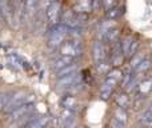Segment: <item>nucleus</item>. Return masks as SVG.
<instances>
[{
	"mask_svg": "<svg viewBox=\"0 0 152 128\" xmlns=\"http://www.w3.org/2000/svg\"><path fill=\"white\" fill-rule=\"evenodd\" d=\"M69 28L67 26L61 24H56L52 26L48 32V47L50 48H58L59 45H61L66 40V37L68 36Z\"/></svg>",
	"mask_w": 152,
	"mask_h": 128,
	"instance_id": "nucleus-1",
	"label": "nucleus"
},
{
	"mask_svg": "<svg viewBox=\"0 0 152 128\" xmlns=\"http://www.w3.org/2000/svg\"><path fill=\"white\" fill-rule=\"evenodd\" d=\"M29 102H34V95H27L26 92H16L13 94L12 96H10L7 102V105L4 107V112L7 115H10L13 110L19 108L20 105L26 104V103H29Z\"/></svg>",
	"mask_w": 152,
	"mask_h": 128,
	"instance_id": "nucleus-2",
	"label": "nucleus"
},
{
	"mask_svg": "<svg viewBox=\"0 0 152 128\" xmlns=\"http://www.w3.org/2000/svg\"><path fill=\"white\" fill-rule=\"evenodd\" d=\"M60 15H61V4H60V1H52L47 7V11H45V18H47V21L50 23L51 27L59 24Z\"/></svg>",
	"mask_w": 152,
	"mask_h": 128,
	"instance_id": "nucleus-3",
	"label": "nucleus"
},
{
	"mask_svg": "<svg viewBox=\"0 0 152 128\" xmlns=\"http://www.w3.org/2000/svg\"><path fill=\"white\" fill-rule=\"evenodd\" d=\"M77 127V118L75 111L63 108L60 112V128H76Z\"/></svg>",
	"mask_w": 152,
	"mask_h": 128,
	"instance_id": "nucleus-4",
	"label": "nucleus"
},
{
	"mask_svg": "<svg viewBox=\"0 0 152 128\" xmlns=\"http://www.w3.org/2000/svg\"><path fill=\"white\" fill-rule=\"evenodd\" d=\"M60 52H61V55L72 56V58L79 56L80 55V52H81V47H80V43H79V39L63 43L61 47H60Z\"/></svg>",
	"mask_w": 152,
	"mask_h": 128,
	"instance_id": "nucleus-5",
	"label": "nucleus"
},
{
	"mask_svg": "<svg viewBox=\"0 0 152 128\" xmlns=\"http://www.w3.org/2000/svg\"><path fill=\"white\" fill-rule=\"evenodd\" d=\"M34 110H35L34 102L26 103V104L20 105L19 108L13 110L12 112L10 113V121H18V120H20V119H21V118H24L26 115H28V113L34 112Z\"/></svg>",
	"mask_w": 152,
	"mask_h": 128,
	"instance_id": "nucleus-6",
	"label": "nucleus"
},
{
	"mask_svg": "<svg viewBox=\"0 0 152 128\" xmlns=\"http://www.w3.org/2000/svg\"><path fill=\"white\" fill-rule=\"evenodd\" d=\"M39 8H40V0H26L23 18L32 21L34 18L36 16V13L39 12Z\"/></svg>",
	"mask_w": 152,
	"mask_h": 128,
	"instance_id": "nucleus-7",
	"label": "nucleus"
},
{
	"mask_svg": "<svg viewBox=\"0 0 152 128\" xmlns=\"http://www.w3.org/2000/svg\"><path fill=\"white\" fill-rule=\"evenodd\" d=\"M0 16L4 21H7L12 27L13 21V8L11 0H0Z\"/></svg>",
	"mask_w": 152,
	"mask_h": 128,
	"instance_id": "nucleus-8",
	"label": "nucleus"
},
{
	"mask_svg": "<svg viewBox=\"0 0 152 128\" xmlns=\"http://www.w3.org/2000/svg\"><path fill=\"white\" fill-rule=\"evenodd\" d=\"M80 73L77 72H74L71 75H67V76H63V78H59L58 81H56V87L58 88H69V87L75 86V84L80 83Z\"/></svg>",
	"mask_w": 152,
	"mask_h": 128,
	"instance_id": "nucleus-9",
	"label": "nucleus"
},
{
	"mask_svg": "<svg viewBox=\"0 0 152 128\" xmlns=\"http://www.w3.org/2000/svg\"><path fill=\"white\" fill-rule=\"evenodd\" d=\"M135 91H136V96L139 97V99L145 97L148 94H151L152 92V76L145 78V79H142L140 83L137 84V87H136Z\"/></svg>",
	"mask_w": 152,
	"mask_h": 128,
	"instance_id": "nucleus-10",
	"label": "nucleus"
},
{
	"mask_svg": "<svg viewBox=\"0 0 152 128\" xmlns=\"http://www.w3.org/2000/svg\"><path fill=\"white\" fill-rule=\"evenodd\" d=\"M123 76H124L123 72H121L119 68H113L112 71H110V72L107 73V78H105L104 83L108 84V86H111V87H113V88H116L118 84L123 80Z\"/></svg>",
	"mask_w": 152,
	"mask_h": 128,
	"instance_id": "nucleus-11",
	"label": "nucleus"
},
{
	"mask_svg": "<svg viewBox=\"0 0 152 128\" xmlns=\"http://www.w3.org/2000/svg\"><path fill=\"white\" fill-rule=\"evenodd\" d=\"M92 52H94V60L96 64H99L100 61H104L105 59V48L104 44L102 43V40H96L94 43V48H92Z\"/></svg>",
	"mask_w": 152,
	"mask_h": 128,
	"instance_id": "nucleus-12",
	"label": "nucleus"
},
{
	"mask_svg": "<svg viewBox=\"0 0 152 128\" xmlns=\"http://www.w3.org/2000/svg\"><path fill=\"white\" fill-rule=\"evenodd\" d=\"M94 10V0H77L74 5L76 13H89Z\"/></svg>",
	"mask_w": 152,
	"mask_h": 128,
	"instance_id": "nucleus-13",
	"label": "nucleus"
},
{
	"mask_svg": "<svg viewBox=\"0 0 152 128\" xmlns=\"http://www.w3.org/2000/svg\"><path fill=\"white\" fill-rule=\"evenodd\" d=\"M50 116L48 115H39L35 116L28 124H27V128H45L50 123Z\"/></svg>",
	"mask_w": 152,
	"mask_h": 128,
	"instance_id": "nucleus-14",
	"label": "nucleus"
},
{
	"mask_svg": "<svg viewBox=\"0 0 152 128\" xmlns=\"http://www.w3.org/2000/svg\"><path fill=\"white\" fill-rule=\"evenodd\" d=\"M71 63H74V58L72 56H67V55H61L60 58H58L56 60H53V63H52V69L55 71V72H58V71H60L61 68H64V67H67L68 64H71Z\"/></svg>",
	"mask_w": 152,
	"mask_h": 128,
	"instance_id": "nucleus-15",
	"label": "nucleus"
},
{
	"mask_svg": "<svg viewBox=\"0 0 152 128\" xmlns=\"http://www.w3.org/2000/svg\"><path fill=\"white\" fill-rule=\"evenodd\" d=\"M119 37H120V29H119L118 27H112L111 29H108V31L105 32V35H104L103 39L112 45L113 43L119 42Z\"/></svg>",
	"mask_w": 152,
	"mask_h": 128,
	"instance_id": "nucleus-16",
	"label": "nucleus"
},
{
	"mask_svg": "<svg viewBox=\"0 0 152 128\" xmlns=\"http://www.w3.org/2000/svg\"><path fill=\"white\" fill-rule=\"evenodd\" d=\"M61 105H63V108H68V110L75 111L76 105H77V100L72 95H67V96H64L61 99Z\"/></svg>",
	"mask_w": 152,
	"mask_h": 128,
	"instance_id": "nucleus-17",
	"label": "nucleus"
},
{
	"mask_svg": "<svg viewBox=\"0 0 152 128\" xmlns=\"http://www.w3.org/2000/svg\"><path fill=\"white\" fill-rule=\"evenodd\" d=\"M139 121L144 127H152V108H148L139 116Z\"/></svg>",
	"mask_w": 152,
	"mask_h": 128,
	"instance_id": "nucleus-18",
	"label": "nucleus"
},
{
	"mask_svg": "<svg viewBox=\"0 0 152 128\" xmlns=\"http://www.w3.org/2000/svg\"><path fill=\"white\" fill-rule=\"evenodd\" d=\"M74 72H77V65L75 63H71V64L67 65V67L61 68L60 71H58V72H56V76H58V79H59V78H63V76L71 75V73H74Z\"/></svg>",
	"mask_w": 152,
	"mask_h": 128,
	"instance_id": "nucleus-19",
	"label": "nucleus"
},
{
	"mask_svg": "<svg viewBox=\"0 0 152 128\" xmlns=\"http://www.w3.org/2000/svg\"><path fill=\"white\" fill-rule=\"evenodd\" d=\"M151 67H152V60H151V59H143L142 63H140V64L134 69V72H136V73H143V75H144V73L147 72L148 69H151Z\"/></svg>",
	"mask_w": 152,
	"mask_h": 128,
	"instance_id": "nucleus-20",
	"label": "nucleus"
},
{
	"mask_svg": "<svg viewBox=\"0 0 152 128\" xmlns=\"http://www.w3.org/2000/svg\"><path fill=\"white\" fill-rule=\"evenodd\" d=\"M123 12H124V8L113 7V8H111V10L107 11V19L108 20H116V19H119L121 15H123Z\"/></svg>",
	"mask_w": 152,
	"mask_h": 128,
	"instance_id": "nucleus-21",
	"label": "nucleus"
},
{
	"mask_svg": "<svg viewBox=\"0 0 152 128\" xmlns=\"http://www.w3.org/2000/svg\"><path fill=\"white\" fill-rule=\"evenodd\" d=\"M115 103L118 104V107H121V108H126L127 105L129 104V96L123 92V94H118L115 96Z\"/></svg>",
	"mask_w": 152,
	"mask_h": 128,
	"instance_id": "nucleus-22",
	"label": "nucleus"
},
{
	"mask_svg": "<svg viewBox=\"0 0 152 128\" xmlns=\"http://www.w3.org/2000/svg\"><path fill=\"white\" fill-rule=\"evenodd\" d=\"M113 89H115L113 87H111V86H108V84L103 83V86L100 87V99L108 100V99H110V96L112 95Z\"/></svg>",
	"mask_w": 152,
	"mask_h": 128,
	"instance_id": "nucleus-23",
	"label": "nucleus"
},
{
	"mask_svg": "<svg viewBox=\"0 0 152 128\" xmlns=\"http://www.w3.org/2000/svg\"><path fill=\"white\" fill-rule=\"evenodd\" d=\"M134 42V37L132 36H126L121 42V50H123V53L124 56H128V52H129V48H131V44Z\"/></svg>",
	"mask_w": 152,
	"mask_h": 128,
	"instance_id": "nucleus-24",
	"label": "nucleus"
},
{
	"mask_svg": "<svg viewBox=\"0 0 152 128\" xmlns=\"http://www.w3.org/2000/svg\"><path fill=\"white\" fill-rule=\"evenodd\" d=\"M113 118H116L118 120H120L121 123L126 124L127 123V112H126V110H124V108H121V107H118L115 110Z\"/></svg>",
	"mask_w": 152,
	"mask_h": 128,
	"instance_id": "nucleus-25",
	"label": "nucleus"
},
{
	"mask_svg": "<svg viewBox=\"0 0 152 128\" xmlns=\"http://www.w3.org/2000/svg\"><path fill=\"white\" fill-rule=\"evenodd\" d=\"M143 59H144V58H143V55H140V53H135V55L131 58V69L134 71L137 65L142 63Z\"/></svg>",
	"mask_w": 152,
	"mask_h": 128,
	"instance_id": "nucleus-26",
	"label": "nucleus"
},
{
	"mask_svg": "<svg viewBox=\"0 0 152 128\" xmlns=\"http://www.w3.org/2000/svg\"><path fill=\"white\" fill-rule=\"evenodd\" d=\"M8 63L12 65V67H15V68H20L21 67L20 59H19L18 56H15V55H10V56H8Z\"/></svg>",
	"mask_w": 152,
	"mask_h": 128,
	"instance_id": "nucleus-27",
	"label": "nucleus"
},
{
	"mask_svg": "<svg viewBox=\"0 0 152 128\" xmlns=\"http://www.w3.org/2000/svg\"><path fill=\"white\" fill-rule=\"evenodd\" d=\"M8 99H10L8 94H0V112H1V111H4V107L7 105Z\"/></svg>",
	"mask_w": 152,
	"mask_h": 128,
	"instance_id": "nucleus-28",
	"label": "nucleus"
},
{
	"mask_svg": "<svg viewBox=\"0 0 152 128\" xmlns=\"http://www.w3.org/2000/svg\"><path fill=\"white\" fill-rule=\"evenodd\" d=\"M110 126H111V128H126V124L121 123V121L118 120L116 118H112V119H111Z\"/></svg>",
	"mask_w": 152,
	"mask_h": 128,
	"instance_id": "nucleus-29",
	"label": "nucleus"
},
{
	"mask_svg": "<svg viewBox=\"0 0 152 128\" xmlns=\"http://www.w3.org/2000/svg\"><path fill=\"white\" fill-rule=\"evenodd\" d=\"M137 47H139V42H137V40H134L132 44H131V48H129V52H128V56H127V58H132V56L136 53Z\"/></svg>",
	"mask_w": 152,
	"mask_h": 128,
	"instance_id": "nucleus-30",
	"label": "nucleus"
},
{
	"mask_svg": "<svg viewBox=\"0 0 152 128\" xmlns=\"http://www.w3.org/2000/svg\"><path fill=\"white\" fill-rule=\"evenodd\" d=\"M116 3H118V0H103V5H104V8L107 11L115 7Z\"/></svg>",
	"mask_w": 152,
	"mask_h": 128,
	"instance_id": "nucleus-31",
	"label": "nucleus"
},
{
	"mask_svg": "<svg viewBox=\"0 0 152 128\" xmlns=\"http://www.w3.org/2000/svg\"><path fill=\"white\" fill-rule=\"evenodd\" d=\"M144 128H152V127H144Z\"/></svg>",
	"mask_w": 152,
	"mask_h": 128,
	"instance_id": "nucleus-32",
	"label": "nucleus"
}]
</instances>
